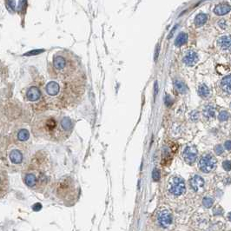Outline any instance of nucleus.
<instances>
[{"label":"nucleus","mask_w":231,"mask_h":231,"mask_svg":"<svg viewBox=\"0 0 231 231\" xmlns=\"http://www.w3.org/2000/svg\"><path fill=\"white\" fill-rule=\"evenodd\" d=\"M4 159L7 162V164L11 167H18L22 165L25 162V153L18 143L12 144L8 147V150L5 154Z\"/></svg>","instance_id":"nucleus-2"},{"label":"nucleus","mask_w":231,"mask_h":231,"mask_svg":"<svg viewBox=\"0 0 231 231\" xmlns=\"http://www.w3.org/2000/svg\"><path fill=\"white\" fill-rule=\"evenodd\" d=\"M217 161L212 154L207 153L202 156L199 161V168L204 173H209L213 171L216 167Z\"/></svg>","instance_id":"nucleus-3"},{"label":"nucleus","mask_w":231,"mask_h":231,"mask_svg":"<svg viewBox=\"0 0 231 231\" xmlns=\"http://www.w3.org/2000/svg\"><path fill=\"white\" fill-rule=\"evenodd\" d=\"M230 11V6L228 4H218L214 9V12L219 16L226 15Z\"/></svg>","instance_id":"nucleus-13"},{"label":"nucleus","mask_w":231,"mask_h":231,"mask_svg":"<svg viewBox=\"0 0 231 231\" xmlns=\"http://www.w3.org/2000/svg\"><path fill=\"white\" fill-rule=\"evenodd\" d=\"M197 154H198V150L196 147L194 145H189V146H187L183 151V158L186 161V162L190 164V163H193L196 160Z\"/></svg>","instance_id":"nucleus-7"},{"label":"nucleus","mask_w":231,"mask_h":231,"mask_svg":"<svg viewBox=\"0 0 231 231\" xmlns=\"http://www.w3.org/2000/svg\"><path fill=\"white\" fill-rule=\"evenodd\" d=\"M228 117H229V114H228V112H227L226 110H223V111H221V112L219 113L218 118H219L220 121L224 122V121H226V120L228 119Z\"/></svg>","instance_id":"nucleus-24"},{"label":"nucleus","mask_w":231,"mask_h":231,"mask_svg":"<svg viewBox=\"0 0 231 231\" xmlns=\"http://www.w3.org/2000/svg\"><path fill=\"white\" fill-rule=\"evenodd\" d=\"M26 97H27V99L29 101L36 102L41 97V92L38 90V88H37L35 86H32V87L29 88V90H27Z\"/></svg>","instance_id":"nucleus-9"},{"label":"nucleus","mask_w":231,"mask_h":231,"mask_svg":"<svg viewBox=\"0 0 231 231\" xmlns=\"http://www.w3.org/2000/svg\"><path fill=\"white\" fill-rule=\"evenodd\" d=\"M225 148L228 150H230L231 148V142L230 140H228L226 143H225Z\"/></svg>","instance_id":"nucleus-30"},{"label":"nucleus","mask_w":231,"mask_h":231,"mask_svg":"<svg viewBox=\"0 0 231 231\" xmlns=\"http://www.w3.org/2000/svg\"><path fill=\"white\" fill-rule=\"evenodd\" d=\"M169 190L174 196H181L185 192L184 180L180 177H174L169 182Z\"/></svg>","instance_id":"nucleus-4"},{"label":"nucleus","mask_w":231,"mask_h":231,"mask_svg":"<svg viewBox=\"0 0 231 231\" xmlns=\"http://www.w3.org/2000/svg\"><path fill=\"white\" fill-rule=\"evenodd\" d=\"M61 126H62V129L65 131V132H70L71 129H72V127H73V124H72V122L71 120L70 117H63L61 119Z\"/></svg>","instance_id":"nucleus-14"},{"label":"nucleus","mask_w":231,"mask_h":231,"mask_svg":"<svg viewBox=\"0 0 231 231\" xmlns=\"http://www.w3.org/2000/svg\"><path fill=\"white\" fill-rule=\"evenodd\" d=\"M215 108L212 106V105H208L206 106L203 109V115L204 117L207 118H210V117H213L215 116Z\"/></svg>","instance_id":"nucleus-22"},{"label":"nucleus","mask_w":231,"mask_h":231,"mask_svg":"<svg viewBox=\"0 0 231 231\" xmlns=\"http://www.w3.org/2000/svg\"><path fill=\"white\" fill-rule=\"evenodd\" d=\"M190 118L193 120V121H196V120H197L198 119V113L196 112V111H194V112H192L191 113V115H190Z\"/></svg>","instance_id":"nucleus-28"},{"label":"nucleus","mask_w":231,"mask_h":231,"mask_svg":"<svg viewBox=\"0 0 231 231\" xmlns=\"http://www.w3.org/2000/svg\"><path fill=\"white\" fill-rule=\"evenodd\" d=\"M30 138V133L27 129H20L17 133V139L20 142H25Z\"/></svg>","instance_id":"nucleus-17"},{"label":"nucleus","mask_w":231,"mask_h":231,"mask_svg":"<svg viewBox=\"0 0 231 231\" xmlns=\"http://www.w3.org/2000/svg\"><path fill=\"white\" fill-rule=\"evenodd\" d=\"M174 85H175L176 90L180 93L184 94V93L187 92V87H186V85L184 84L183 82H182L180 80H176L175 83H174Z\"/></svg>","instance_id":"nucleus-20"},{"label":"nucleus","mask_w":231,"mask_h":231,"mask_svg":"<svg viewBox=\"0 0 231 231\" xmlns=\"http://www.w3.org/2000/svg\"><path fill=\"white\" fill-rule=\"evenodd\" d=\"M53 66L57 71H58L59 73H63L66 71L67 59L63 55L57 54L53 59Z\"/></svg>","instance_id":"nucleus-6"},{"label":"nucleus","mask_w":231,"mask_h":231,"mask_svg":"<svg viewBox=\"0 0 231 231\" xmlns=\"http://www.w3.org/2000/svg\"><path fill=\"white\" fill-rule=\"evenodd\" d=\"M156 48H157V51H155V60H156V59H157V57H158V53H159V47L157 46Z\"/></svg>","instance_id":"nucleus-31"},{"label":"nucleus","mask_w":231,"mask_h":231,"mask_svg":"<svg viewBox=\"0 0 231 231\" xmlns=\"http://www.w3.org/2000/svg\"><path fill=\"white\" fill-rule=\"evenodd\" d=\"M152 177H153V180L157 182L160 180V177H161V173H160V170H157V169H155L153 170V173H152Z\"/></svg>","instance_id":"nucleus-25"},{"label":"nucleus","mask_w":231,"mask_h":231,"mask_svg":"<svg viewBox=\"0 0 231 231\" xmlns=\"http://www.w3.org/2000/svg\"><path fill=\"white\" fill-rule=\"evenodd\" d=\"M214 203V200L210 197H204L203 200V204L205 208H210Z\"/></svg>","instance_id":"nucleus-23"},{"label":"nucleus","mask_w":231,"mask_h":231,"mask_svg":"<svg viewBox=\"0 0 231 231\" xmlns=\"http://www.w3.org/2000/svg\"><path fill=\"white\" fill-rule=\"evenodd\" d=\"M157 220L162 227L167 228L172 223V215L168 209H161L157 213Z\"/></svg>","instance_id":"nucleus-5"},{"label":"nucleus","mask_w":231,"mask_h":231,"mask_svg":"<svg viewBox=\"0 0 231 231\" xmlns=\"http://www.w3.org/2000/svg\"><path fill=\"white\" fill-rule=\"evenodd\" d=\"M62 119V118H61ZM61 119L57 120L55 117H43L34 124L35 135L52 139L60 138L64 133H66L61 126Z\"/></svg>","instance_id":"nucleus-1"},{"label":"nucleus","mask_w":231,"mask_h":231,"mask_svg":"<svg viewBox=\"0 0 231 231\" xmlns=\"http://www.w3.org/2000/svg\"><path fill=\"white\" fill-rule=\"evenodd\" d=\"M9 189V178L5 171L0 169V198L6 195Z\"/></svg>","instance_id":"nucleus-8"},{"label":"nucleus","mask_w":231,"mask_h":231,"mask_svg":"<svg viewBox=\"0 0 231 231\" xmlns=\"http://www.w3.org/2000/svg\"><path fill=\"white\" fill-rule=\"evenodd\" d=\"M218 45L221 48L224 50H229L230 48V36H223L218 39Z\"/></svg>","instance_id":"nucleus-15"},{"label":"nucleus","mask_w":231,"mask_h":231,"mask_svg":"<svg viewBox=\"0 0 231 231\" xmlns=\"http://www.w3.org/2000/svg\"><path fill=\"white\" fill-rule=\"evenodd\" d=\"M231 83V77L229 75V76H226L224 77L223 80H222V88L227 91L228 93H230L231 92V87H230V83Z\"/></svg>","instance_id":"nucleus-16"},{"label":"nucleus","mask_w":231,"mask_h":231,"mask_svg":"<svg viewBox=\"0 0 231 231\" xmlns=\"http://www.w3.org/2000/svg\"><path fill=\"white\" fill-rule=\"evenodd\" d=\"M215 152L217 155H222L223 152V148L222 145H216L215 148Z\"/></svg>","instance_id":"nucleus-27"},{"label":"nucleus","mask_w":231,"mask_h":231,"mask_svg":"<svg viewBox=\"0 0 231 231\" xmlns=\"http://www.w3.org/2000/svg\"><path fill=\"white\" fill-rule=\"evenodd\" d=\"M198 61V55L197 53L194 51H189L188 52L184 58H183V62L185 64H187L188 66H192L195 64H196V62Z\"/></svg>","instance_id":"nucleus-10"},{"label":"nucleus","mask_w":231,"mask_h":231,"mask_svg":"<svg viewBox=\"0 0 231 231\" xmlns=\"http://www.w3.org/2000/svg\"><path fill=\"white\" fill-rule=\"evenodd\" d=\"M207 18H208V17H207V15L204 14V13H200V14H198V15L196 17V18H195V24H196V25L198 26V27L203 26L206 23Z\"/></svg>","instance_id":"nucleus-19"},{"label":"nucleus","mask_w":231,"mask_h":231,"mask_svg":"<svg viewBox=\"0 0 231 231\" xmlns=\"http://www.w3.org/2000/svg\"><path fill=\"white\" fill-rule=\"evenodd\" d=\"M198 94L202 97H208L210 94V91H209V89L208 87L206 85V84H201L199 86V89H198Z\"/></svg>","instance_id":"nucleus-21"},{"label":"nucleus","mask_w":231,"mask_h":231,"mask_svg":"<svg viewBox=\"0 0 231 231\" xmlns=\"http://www.w3.org/2000/svg\"><path fill=\"white\" fill-rule=\"evenodd\" d=\"M165 103H166V105H170L171 104V99H170V96H166V97H165Z\"/></svg>","instance_id":"nucleus-29"},{"label":"nucleus","mask_w":231,"mask_h":231,"mask_svg":"<svg viewBox=\"0 0 231 231\" xmlns=\"http://www.w3.org/2000/svg\"><path fill=\"white\" fill-rule=\"evenodd\" d=\"M223 165V168H224L225 170H227V171H230V170L231 162L230 160H226V161H224Z\"/></svg>","instance_id":"nucleus-26"},{"label":"nucleus","mask_w":231,"mask_h":231,"mask_svg":"<svg viewBox=\"0 0 231 231\" xmlns=\"http://www.w3.org/2000/svg\"><path fill=\"white\" fill-rule=\"evenodd\" d=\"M188 41V35L184 32H181L179 35L177 36L175 45L177 46H182V45H184L186 42Z\"/></svg>","instance_id":"nucleus-18"},{"label":"nucleus","mask_w":231,"mask_h":231,"mask_svg":"<svg viewBox=\"0 0 231 231\" xmlns=\"http://www.w3.org/2000/svg\"><path fill=\"white\" fill-rule=\"evenodd\" d=\"M204 185V180L202 177L196 175L190 180V186L195 191H198Z\"/></svg>","instance_id":"nucleus-11"},{"label":"nucleus","mask_w":231,"mask_h":231,"mask_svg":"<svg viewBox=\"0 0 231 231\" xmlns=\"http://www.w3.org/2000/svg\"><path fill=\"white\" fill-rule=\"evenodd\" d=\"M46 92L48 93V95L50 96H57L58 93H59V90H60V87H59V84L56 82H50L47 83L46 85Z\"/></svg>","instance_id":"nucleus-12"},{"label":"nucleus","mask_w":231,"mask_h":231,"mask_svg":"<svg viewBox=\"0 0 231 231\" xmlns=\"http://www.w3.org/2000/svg\"><path fill=\"white\" fill-rule=\"evenodd\" d=\"M157 94V82L155 83V96Z\"/></svg>","instance_id":"nucleus-32"}]
</instances>
